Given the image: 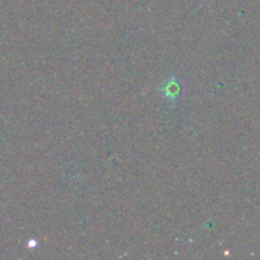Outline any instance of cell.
Returning <instances> with one entry per match:
<instances>
[{
    "mask_svg": "<svg viewBox=\"0 0 260 260\" xmlns=\"http://www.w3.org/2000/svg\"><path fill=\"white\" fill-rule=\"evenodd\" d=\"M159 91L169 103L175 104L184 93V85H183L182 79L173 74L159 86Z\"/></svg>",
    "mask_w": 260,
    "mask_h": 260,
    "instance_id": "1",
    "label": "cell"
}]
</instances>
